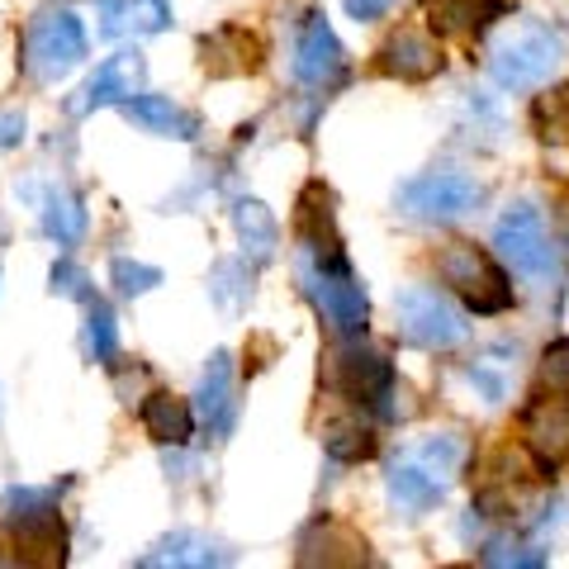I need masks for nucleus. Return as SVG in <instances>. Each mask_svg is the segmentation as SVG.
<instances>
[{
    "label": "nucleus",
    "mask_w": 569,
    "mask_h": 569,
    "mask_svg": "<svg viewBox=\"0 0 569 569\" xmlns=\"http://www.w3.org/2000/svg\"><path fill=\"white\" fill-rule=\"evenodd\" d=\"M299 280H305L309 299L318 305V313L328 318V328L337 337H361L370 323V299H366V284L351 276V266L342 257V242L337 247H305L299 257Z\"/></svg>",
    "instance_id": "f257e3e1"
},
{
    "label": "nucleus",
    "mask_w": 569,
    "mask_h": 569,
    "mask_svg": "<svg viewBox=\"0 0 569 569\" xmlns=\"http://www.w3.org/2000/svg\"><path fill=\"white\" fill-rule=\"evenodd\" d=\"M0 518L20 541L24 565H62L67 560V537L58 518V489H33L20 485L0 498Z\"/></svg>",
    "instance_id": "f03ea898"
},
{
    "label": "nucleus",
    "mask_w": 569,
    "mask_h": 569,
    "mask_svg": "<svg viewBox=\"0 0 569 569\" xmlns=\"http://www.w3.org/2000/svg\"><path fill=\"white\" fill-rule=\"evenodd\" d=\"M86 58V29L71 10H43L24 29V71L39 86L62 81Z\"/></svg>",
    "instance_id": "7ed1b4c3"
},
{
    "label": "nucleus",
    "mask_w": 569,
    "mask_h": 569,
    "mask_svg": "<svg viewBox=\"0 0 569 569\" xmlns=\"http://www.w3.org/2000/svg\"><path fill=\"white\" fill-rule=\"evenodd\" d=\"M437 276L447 280L475 313H503V309H512V284H508V276L498 271L493 257L485 252V247H475V242L441 247Z\"/></svg>",
    "instance_id": "20e7f679"
},
{
    "label": "nucleus",
    "mask_w": 569,
    "mask_h": 569,
    "mask_svg": "<svg viewBox=\"0 0 569 569\" xmlns=\"http://www.w3.org/2000/svg\"><path fill=\"white\" fill-rule=\"evenodd\" d=\"M565 62V39L556 29H518L512 39L503 43L489 58V71L498 86H508V91H537L546 86L550 77L560 71Z\"/></svg>",
    "instance_id": "39448f33"
},
{
    "label": "nucleus",
    "mask_w": 569,
    "mask_h": 569,
    "mask_svg": "<svg viewBox=\"0 0 569 569\" xmlns=\"http://www.w3.org/2000/svg\"><path fill=\"white\" fill-rule=\"evenodd\" d=\"M493 247H498V257L527 280H546L556 271V238H550L546 213L531 200L508 204V213L493 228Z\"/></svg>",
    "instance_id": "423d86ee"
},
{
    "label": "nucleus",
    "mask_w": 569,
    "mask_h": 569,
    "mask_svg": "<svg viewBox=\"0 0 569 569\" xmlns=\"http://www.w3.org/2000/svg\"><path fill=\"white\" fill-rule=\"evenodd\" d=\"M479 200H485V186L466 171H427L399 190V209L418 223H456L475 213Z\"/></svg>",
    "instance_id": "0eeeda50"
},
{
    "label": "nucleus",
    "mask_w": 569,
    "mask_h": 569,
    "mask_svg": "<svg viewBox=\"0 0 569 569\" xmlns=\"http://www.w3.org/2000/svg\"><path fill=\"white\" fill-rule=\"evenodd\" d=\"M399 328H403L408 342L422 347V351H451L470 337L466 313H460L441 290H427V284H408L399 295Z\"/></svg>",
    "instance_id": "6e6552de"
},
{
    "label": "nucleus",
    "mask_w": 569,
    "mask_h": 569,
    "mask_svg": "<svg viewBox=\"0 0 569 569\" xmlns=\"http://www.w3.org/2000/svg\"><path fill=\"white\" fill-rule=\"evenodd\" d=\"M332 385L342 389L347 399H356V403L385 408L389 389H395L399 380H395V366H389L376 347H361L351 337V347H342V351H337V361H332Z\"/></svg>",
    "instance_id": "1a4fd4ad"
},
{
    "label": "nucleus",
    "mask_w": 569,
    "mask_h": 569,
    "mask_svg": "<svg viewBox=\"0 0 569 569\" xmlns=\"http://www.w3.org/2000/svg\"><path fill=\"white\" fill-rule=\"evenodd\" d=\"M142 81H148V62H142L138 52H114V58L81 86L67 110L91 114V110H104V104H129L133 96H142Z\"/></svg>",
    "instance_id": "9d476101"
},
{
    "label": "nucleus",
    "mask_w": 569,
    "mask_h": 569,
    "mask_svg": "<svg viewBox=\"0 0 569 569\" xmlns=\"http://www.w3.org/2000/svg\"><path fill=\"white\" fill-rule=\"evenodd\" d=\"M342 71H347V52L337 43L332 24L323 14H305L299 39H295V77L305 86H332V81H342Z\"/></svg>",
    "instance_id": "9b49d317"
},
{
    "label": "nucleus",
    "mask_w": 569,
    "mask_h": 569,
    "mask_svg": "<svg viewBox=\"0 0 569 569\" xmlns=\"http://www.w3.org/2000/svg\"><path fill=\"white\" fill-rule=\"evenodd\" d=\"M522 437L527 447L537 451L541 466H560V460H569V399L550 395V399H537L522 413Z\"/></svg>",
    "instance_id": "f8f14e48"
},
{
    "label": "nucleus",
    "mask_w": 569,
    "mask_h": 569,
    "mask_svg": "<svg viewBox=\"0 0 569 569\" xmlns=\"http://www.w3.org/2000/svg\"><path fill=\"white\" fill-rule=\"evenodd\" d=\"M233 356L228 351H213L204 376H200V395H194V408H200V418L213 437H228L233 432V418H238V399H233Z\"/></svg>",
    "instance_id": "ddd939ff"
},
{
    "label": "nucleus",
    "mask_w": 569,
    "mask_h": 569,
    "mask_svg": "<svg viewBox=\"0 0 569 569\" xmlns=\"http://www.w3.org/2000/svg\"><path fill=\"white\" fill-rule=\"evenodd\" d=\"M366 541L342 522H313L299 537V565H366Z\"/></svg>",
    "instance_id": "4468645a"
},
{
    "label": "nucleus",
    "mask_w": 569,
    "mask_h": 569,
    "mask_svg": "<svg viewBox=\"0 0 569 569\" xmlns=\"http://www.w3.org/2000/svg\"><path fill=\"white\" fill-rule=\"evenodd\" d=\"M380 67L389 71V77H399V81H432L441 71V52H437V43L427 39V33L399 29L395 39L385 43Z\"/></svg>",
    "instance_id": "2eb2a0df"
},
{
    "label": "nucleus",
    "mask_w": 569,
    "mask_h": 569,
    "mask_svg": "<svg viewBox=\"0 0 569 569\" xmlns=\"http://www.w3.org/2000/svg\"><path fill=\"white\" fill-rule=\"evenodd\" d=\"M171 24L167 0H100V29L110 39H142V33H162Z\"/></svg>",
    "instance_id": "dca6fc26"
},
{
    "label": "nucleus",
    "mask_w": 569,
    "mask_h": 569,
    "mask_svg": "<svg viewBox=\"0 0 569 569\" xmlns=\"http://www.w3.org/2000/svg\"><path fill=\"white\" fill-rule=\"evenodd\" d=\"M123 114H129L133 123H142L148 133H162V138L190 142L194 133H200V119H194L190 110H181L171 96H133L129 104H123Z\"/></svg>",
    "instance_id": "f3484780"
},
{
    "label": "nucleus",
    "mask_w": 569,
    "mask_h": 569,
    "mask_svg": "<svg viewBox=\"0 0 569 569\" xmlns=\"http://www.w3.org/2000/svg\"><path fill=\"white\" fill-rule=\"evenodd\" d=\"M389 498L399 503V512L418 518V512L441 503V479L427 470L418 456H408V460H399V466L389 470Z\"/></svg>",
    "instance_id": "a211bd4d"
},
{
    "label": "nucleus",
    "mask_w": 569,
    "mask_h": 569,
    "mask_svg": "<svg viewBox=\"0 0 569 569\" xmlns=\"http://www.w3.org/2000/svg\"><path fill=\"white\" fill-rule=\"evenodd\" d=\"M200 52L213 77H242V71L261 67V43L247 29H219L213 39L200 43Z\"/></svg>",
    "instance_id": "6ab92c4d"
},
{
    "label": "nucleus",
    "mask_w": 569,
    "mask_h": 569,
    "mask_svg": "<svg viewBox=\"0 0 569 569\" xmlns=\"http://www.w3.org/2000/svg\"><path fill=\"white\" fill-rule=\"evenodd\" d=\"M142 427H148V437L157 441V447H186L190 427H194V413H190L186 399L157 389V395L142 399Z\"/></svg>",
    "instance_id": "aec40b11"
},
{
    "label": "nucleus",
    "mask_w": 569,
    "mask_h": 569,
    "mask_svg": "<svg viewBox=\"0 0 569 569\" xmlns=\"http://www.w3.org/2000/svg\"><path fill=\"white\" fill-rule=\"evenodd\" d=\"M228 556L209 537H194V531H171L167 541H157L148 556L138 565L142 569H162V565H194V569H209V565H223Z\"/></svg>",
    "instance_id": "412c9836"
},
{
    "label": "nucleus",
    "mask_w": 569,
    "mask_h": 569,
    "mask_svg": "<svg viewBox=\"0 0 569 569\" xmlns=\"http://www.w3.org/2000/svg\"><path fill=\"white\" fill-rule=\"evenodd\" d=\"M233 228H238L242 247L252 252V261H271V257H276V247H280V223H276V213L266 209L261 200H238Z\"/></svg>",
    "instance_id": "4be33fe9"
},
{
    "label": "nucleus",
    "mask_w": 569,
    "mask_h": 569,
    "mask_svg": "<svg viewBox=\"0 0 569 569\" xmlns=\"http://www.w3.org/2000/svg\"><path fill=\"white\" fill-rule=\"evenodd\" d=\"M43 233H48L52 242H62V247L81 242V233H86V209H81V200H77L71 190L52 186V190L43 194Z\"/></svg>",
    "instance_id": "5701e85b"
},
{
    "label": "nucleus",
    "mask_w": 569,
    "mask_h": 569,
    "mask_svg": "<svg viewBox=\"0 0 569 569\" xmlns=\"http://www.w3.org/2000/svg\"><path fill=\"white\" fill-rule=\"evenodd\" d=\"M323 447L332 460H370L376 456V432H370L366 422H356V418H337L328 432H323Z\"/></svg>",
    "instance_id": "b1692460"
},
{
    "label": "nucleus",
    "mask_w": 569,
    "mask_h": 569,
    "mask_svg": "<svg viewBox=\"0 0 569 569\" xmlns=\"http://www.w3.org/2000/svg\"><path fill=\"white\" fill-rule=\"evenodd\" d=\"M413 456H418L437 479H451V475L460 470V460H466V441H460L456 432H441V437H427Z\"/></svg>",
    "instance_id": "393cba45"
},
{
    "label": "nucleus",
    "mask_w": 569,
    "mask_h": 569,
    "mask_svg": "<svg viewBox=\"0 0 569 569\" xmlns=\"http://www.w3.org/2000/svg\"><path fill=\"white\" fill-rule=\"evenodd\" d=\"M86 351H91L100 366H110L119 356V323L104 305H91V318H86Z\"/></svg>",
    "instance_id": "a878e982"
},
{
    "label": "nucleus",
    "mask_w": 569,
    "mask_h": 569,
    "mask_svg": "<svg viewBox=\"0 0 569 569\" xmlns=\"http://www.w3.org/2000/svg\"><path fill=\"white\" fill-rule=\"evenodd\" d=\"M110 276H114V284H119L123 295H148V290H157V284H162V271H157V266L129 261V257H119V261L110 266Z\"/></svg>",
    "instance_id": "bb28decb"
},
{
    "label": "nucleus",
    "mask_w": 569,
    "mask_h": 569,
    "mask_svg": "<svg viewBox=\"0 0 569 569\" xmlns=\"http://www.w3.org/2000/svg\"><path fill=\"white\" fill-rule=\"evenodd\" d=\"M541 380H546L550 389H560V395H569V337L546 351V361H541Z\"/></svg>",
    "instance_id": "cd10ccee"
},
{
    "label": "nucleus",
    "mask_w": 569,
    "mask_h": 569,
    "mask_svg": "<svg viewBox=\"0 0 569 569\" xmlns=\"http://www.w3.org/2000/svg\"><path fill=\"white\" fill-rule=\"evenodd\" d=\"M470 380L485 389V403H503V395H508V380L503 376H493L489 366H470Z\"/></svg>",
    "instance_id": "c85d7f7f"
},
{
    "label": "nucleus",
    "mask_w": 569,
    "mask_h": 569,
    "mask_svg": "<svg viewBox=\"0 0 569 569\" xmlns=\"http://www.w3.org/2000/svg\"><path fill=\"white\" fill-rule=\"evenodd\" d=\"M52 290H62V295H86L81 266H71V261H58V266H52Z\"/></svg>",
    "instance_id": "c756f323"
},
{
    "label": "nucleus",
    "mask_w": 569,
    "mask_h": 569,
    "mask_svg": "<svg viewBox=\"0 0 569 569\" xmlns=\"http://www.w3.org/2000/svg\"><path fill=\"white\" fill-rule=\"evenodd\" d=\"M342 6H347L351 20H385V14L395 10L399 0H342Z\"/></svg>",
    "instance_id": "7c9ffc66"
},
{
    "label": "nucleus",
    "mask_w": 569,
    "mask_h": 569,
    "mask_svg": "<svg viewBox=\"0 0 569 569\" xmlns=\"http://www.w3.org/2000/svg\"><path fill=\"white\" fill-rule=\"evenodd\" d=\"M24 142V114L0 110V148H20Z\"/></svg>",
    "instance_id": "2f4dec72"
},
{
    "label": "nucleus",
    "mask_w": 569,
    "mask_h": 569,
    "mask_svg": "<svg viewBox=\"0 0 569 569\" xmlns=\"http://www.w3.org/2000/svg\"><path fill=\"white\" fill-rule=\"evenodd\" d=\"M493 6H498V10H508V6H512V0H493Z\"/></svg>",
    "instance_id": "473e14b6"
}]
</instances>
